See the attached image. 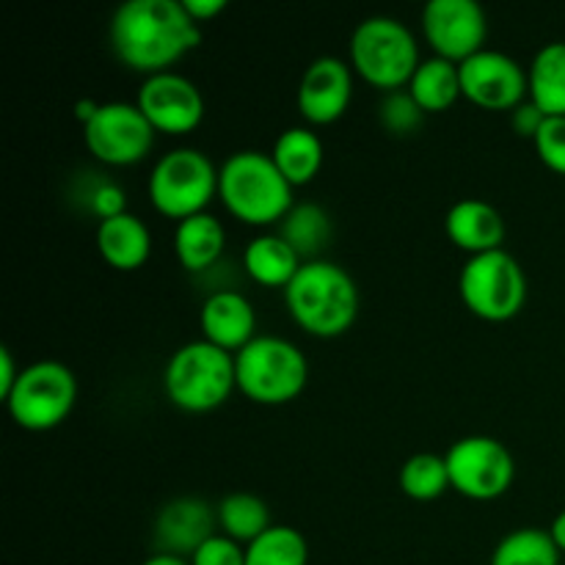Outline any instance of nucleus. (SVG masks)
Returning a JSON list of instances; mask_svg holds the SVG:
<instances>
[{
    "label": "nucleus",
    "instance_id": "nucleus-1",
    "mask_svg": "<svg viewBox=\"0 0 565 565\" xmlns=\"http://www.w3.org/2000/svg\"><path fill=\"white\" fill-rule=\"evenodd\" d=\"M110 50L132 72L152 77L202 44V25L182 0H127L110 17Z\"/></svg>",
    "mask_w": 565,
    "mask_h": 565
},
{
    "label": "nucleus",
    "instance_id": "nucleus-2",
    "mask_svg": "<svg viewBox=\"0 0 565 565\" xmlns=\"http://www.w3.org/2000/svg\"><path fill=\"white\" fill-rule=\"evenodd\" d=\"M285 303L298 329L318 340H334L351 331L359 318V287L353 276L329 259L303 263L285 287Z\"/></svg>",
    "mask_w": 565,
    "mask_h": 565
},
{
    "label": "nucleus",
    "instance_id": "nucleus-3",
    "mask_svg": "<svg viewBox=\"0 0 565 565\" xmlns=\"http://www.w3.org/2000/svg\"><path fill=\"white\" fill-rule=\"evenodd\" d=\"M218 199L248 226H279L292 210V185L259 149H241L218 169Z\"/></svg>",
    "mask_w": 565,
    "mask_h": 565
},
{
    "label": "nucleus",
    "instance_id": "nucleus-4",
    "mask_svg": "<svg viewBox=\"0 0 565 565\" xmlns=\"http://www.w3.org/2000/svg\"><path fill=\"white\" fill-rule=\"evenodd\" d=\"M163 390L171 406L188 414L215 412L237 390L235 356L207 340L188 342L171 353L163 373Z\"/></svg>",
    "mask_w": 565,
    "mask_h": 565
},
{
    "label": "nucleus",
    "instance_id": "nucleus-5",
    "mask_svg": "<svg viewBox=\"0 0 565 565\" xmlns=\"http://www.w3.org/2000/svg\"><path fill=\"white\" fill-rule=\"evenodd\" d=\"M351 70L373 88L392 94L408 86L417 72L419 44L406 22L375 14L359 22L351 33Z\"/></svg>",
    "mask_w": 565,
    "mask_h": 565
},
{
    "label": "nucleus",
    "instance_id": "nucleus-6",
    "mask_svg": "<svg viewBox=\"0 0 565 565\" xmlns=\"http://www.w3.org/2000/svg\"><path fill=\"white\" fill-rule=\"evenodd\" d=\"M235 373L243 397L259 406H285L307 386L309 362L290 340L265 334L235 353Z\"/></svg>",
    "mask_w": 565,
    "mask_h": 565
},
{
    "label": "nucleus",
    "instance_id": "nucleus-7",
    "mask_svg": "<svg viewBox=\"0 0 565 565\" xmlns=\"http://www.w3.org/2000/svg\"><path fill=\"white\" fill-rule=\"evenodd\" d=\"M147 193L160 215L180 224L207 213L213 199L218 196V169L202 149H171L154 163Z\"/></svg>",
    "mask_w": 565,
    "mask_h": 565
},
{
    "label": "nucleus",
    "instance_id": "nucleus-8",
    "mask_svg": "<svg viewBox=\"0 0 565 565\" xmlns=\"http://www.w3.org/2000/svg\"><path fill=\"white\" fill-rule=\"evenodd\" d=\"M463 303L472 315L489 323H505L516 318L527 301V276L513 254L505 248L469 257L458 279Z\"/></svg>",
    "mask_w": 565,
    "mask_h": 565
},
{
    "label": "nucleus",
    "instance_id": "nucleus-9",
    "mask_svg": "<svg viewBox=\"0 0 565 565\" xmlns=\"http://www.w3.org/2000/svg\"><path fill=\"white\" fill-rule=\"evenodd\" d=\"M77 401V381L61 362H33L20 373L14 392L6 401L11 419L20 428L42 434L53 430L72 414Z\"/></svg>",
    "mask_w": 565,
    "mask_h": 565
},
{
    "label": "nucleus",
    "instance_id": "nucleus-10",
    "mask_svg": "<svg viewBox=\"0 0 565 565\" xmlns=\"http://www.w3.org/2000/svg\"><path fill=\"white\" fill-rule=\"evenodd\" d=\"M450 489L467 500L491 502L505 494L516 478L511 450L491 436H463L447 450Z\"/></svg>",
    "mask_w": 565,
    "mask_h": 565
},
{
    "label": "nucleus",
    "instance_id": "nucleus-11",
    "mask_svg": "<svg viewBox=\"0 0 565 565\" xmlns=\"http://www.w3.org/2000/svg\"><path fill=\"white\" fill-rule=\"evenodd\" d=\"M154 127L132 103H103L94 119L83 125V141L94 160L105 166H136L154 147Z\"/></svg>",
    "mask_w": 565,
    "mask_h": 565
},
{
    "label": "nucleus",
    "instance_id": "nucleus-12",
    "mask_svg": "<svg viewBox=\"0 0 565 565\" xmlns=\"http://www.w3.org/2000/svg\"><path fill=\"white\" fill-rule=\"evenodd\" d=\"M423 33L436 58L461 66L486 50L489 17L475 0H430L423 9Z\"/></svg>",
    "mask_w": 565,
    "mask_h": 565
},
{
    "label": "nucleus",
    "instance_id": "nucleus-13",
    "mask_svg": "<svg viewBox=\"0 0 565 565\" xmlns=\"http://www.w3.org/2000/svg\"><path fill=\"white\" fill-rule=\"evenodd\" d=\"M461 94L483 110H516L527 103L530 77L516 58L486 47L461 64Z\"/></svg>",
    "mask_w": 565,
    "mask_h": 565
},
{
    "label": "nucleus",
    "instance_id": "nucleus-14",
    "mask_svg": "<svg viewBox=\"0 0 565 565\" xmlns=\"http://www.w3.org/2000/svg\"><path fill=\"white\" fill-rule=\"evenodd\" d=\"M138 108L163 136H188L204 119V97L193 81L177 72H160L138 88Z\"/></svg>",
    "mask_w": 565,
    "mask_h": 565
},
{
    "label": "nucleus",
    "instance_id": "nucleus-15",
    "mask_svg": "<svg viewBox=\"0 0 565 565\" xmlns=\"http://www.w3.org/2000/svg\"><path fill=\"white\" fill-rule=\"evenodd\" d=\"M353 99V70L342 58L323 55L303 70L298 83V114L315 127L334 125L345 116Z\"/></svg>",
    "mask_w": 565,
    "mask_h": 565
},
{
    "label": "nucleus",
    "instance_id": "nucleus-16",
    "mask_svg": "<svg viewBox=\"0 0 565 565\" xmlns=\"http://www.w3.org/2000/svg\"><path fill=\"white\" fill-rule=\"evenodd\" d=\"M218 527V513L202 497H177L160 508L154 519V550L191 561L199 546L207 544Z\"/></svg>",
    "mask_w": 565,
    "mask_h": 565
},
{
    "label": "nucleus",
    "instance_id": "nucleus-17",
    "mask_svg": "<svg viewBox=\"0 0 565 565\" xmlns=\"http://www.w3.org/2000/svg\"><path fill=\"white\" fill-rule=\"evenodd\" d=\"M204 340L224 351L237 353L254 340L257 331V315L252 301L237 290H213L199 312Z\"/></svg>",
    "mask_w": 565,
    "mask_h": 565
},
{
    "label": "nucleus",
    "instance_id": "nucleus-18",
    "mask_svg": "<svg viewBox=\"0 0 565 565\" xmlns=\"http://www.w3.org/2000/svg\"><path fill=\"white\" fill-rule=\"evenodd\" d=\"M445 230L452 246L472 254V257L500 252L508 235L505 218L500 215V210L491 207L489 202H480V199H461V202L452 204L450 213H447Z\"/></svg>",
    "mask_w": 565,
    "mask_h": 565
},
{
    "label": "nucleus",
    "instance_id": "nucleus-19",
    "mask_svg": "<svg viewBox=\"0 0 565 565\" xmlns=\"http://www.w3.org/2000/svg\"><path fill=\"white\" fill-rule=\"evenodd\" d=\"M97 248L105 265L114 270H138L152 254V235L138 215L125 213L97 226Z\"/></svg>",
    "mask_w": 565,
    "mask_h": 565
},
{
    "label": "nucleus",
    "instance_id": "nucleus-20",
    "mask_svg": "<svg viewBox=\"0 0 565 565\" xmlns=\"http://www.w3.org/2000/svg\"><path fill=\"white\" fill-rule=\"evenodd\" d=\"M226 248V230L215 215L202 213L185 218L174 230V254L180 265L191 274H204L215 268L218 259L224 257Z\"/></svg>",
    "mask_w": 565,
    "mask_h": 565
},
{
    "label": "nucleus",
    "instance_id": "nucleus-21",
    "mask_svg": "<svg viewBox=\"0 0 565 565\" xmlns=\"http://www.w3.org/2000/svg\"><path fill=\"white\" fill-rule=\"evenodd\" d=\"M301 265L303 259L276 232L254 237L246 252H243V268H246L248 279L263 287H281L285 290L296 279Z\"/></svg>",
    "mask_w": 565,
    "mask_h": 565
},
{
    "label": "nucleus",
    "instance_id": "nucleus-22",
    "mask_svg": "<svg viewBox=\"0 0 565 565\" xmlns=\"http://www.w3.org/2000/svg\"><path fill=\"white\" fill-rule=\"evenodd\" d=\"M270 158L292 188L309 185L323 169V141L309 127H290L276 138Z\"/></svg>",
    "mask_w": 565,
    "mask_h": 565
},
{
    "label": "nucleus",
    "instance_id": "nucleus-23",
    "mask_svg": "<svg viewBox=\"0 0 565 565\" xmlns=\"http://www.w3.org/2000/svg\"><path fill=\"white\" fill-rule=\"evenodd\" d=\"M276 235L285 237L303 263H315V259H323L320 254L329 248L331 237H334V224L320 204L303 202L292 204L290 213L281 218Z\"/></svg>",
    "mask_w": 565,
    "mask_h": 565
},
{
    "label": "nucleus",
    "instance_id": "nucleus-24",
    "mask_svg": "<svg viewBox=\"0 0 565 565\" xmlns=\"http://www.w3.org/2000/svg\"><path fill=\"white\" fill-rule=\"evenodd\" d=\"M408 94L425 114H445L456 105L461 94V66L445 58H428L417 66Z\"/></svg>",
    "mask_w": 565,
    "mask_h": 565
},
{
    "label": "nucleus",
    "instance_id": "nucleus-25",
    "mask_svg": "<svg viewBox=\"0 0 565 565\" xmlns=\"http://www.w3.org/2000/svg\"><path fill=\"white\" fill-rule=\"evenodd\" d=\"M530 103L546 116H565V42H550L530 64Z\"/></svg>",
    "mask_w": 565,
    "mask_h": 565
},
{
    "label": "nucleus",
    "instance_id": "nucleus-26",
    "mask_svg": "<svg viewBox=\"0 0 565 565\" xmlns=\"http://www.w3.org/2000/svg\"><path fill=\"white\" fill-rule=\"evenodd\" d=\"M215 513H218L221 535H226V539L237 541L243 546L254 544L259 535L274 527L265 500H259L257 494H246V491L226 494L215 505Z\"/></svg>",
    "mask_w": 565,
    "mask_h": 565
},
{
    "label": "nucleus",
    "instance_id": "nucleus-27",
    "mask_svg": "<svg viewBox=\"0 0 565 565\" xmlns=\"http://www.w3.org/2000/svg\"><path fill=\"white\" fill-rule=\"evenodd\" d=\"M561 557L550 530L522 527L497 544L491 565H561Z\"/></svg>",
    "mask_w": 565,
    "mask_h": 565
},
{
    "label": "nucleus",
    "instance_id": "nucleus-28",
    "mask_svg": "<svg viewBox=\"0 0 565 565\" xmlns=\"http://www.w3.org/2000/svg\"><path fill=\"white\" fill-rule=\"evenodd\" d=\"M309 544L296 527L274 524L246 546V565H307Z\"/></svg>",
    "mask_w": 565,
    "mask_h": 565
},
{
    "label": "nucleus",
    "instance_id": "nucleus-29",
    "mask_svg": "<svg viewBox=\"0 0 565 565\" xmlns=\"http://www.w3.org/2000/svg\"><path fill=\"white\" fill-rule=\"evenodd\" d=\"M401 489L403 494L417 502L439 500L450 489V472H447L445 456L417 452V456L408 458L401 469Z\"/></svg>",
    "mask_w": 565,
    "mask_h": 565
},
{
    "label": "nucleus",
    "instance_id": "nucleus-30",
    "mask_svg": "<svg viewBox=\"0 0 565 565\" xmlns=\"http://www.w3.org/2000/svg\"><path fill=\"white\" fill-rule=\"evenodd\" d=\"M72 196H75V202L83 204V210L92 213L99 224L127 213V196L125 191H121L119 182H114L105 174H97V171L83 174L81 180H77Z\"/></svg>",
    "mask_w": 565,
    "mask_h": 565
},
{
    "label": "nucleus",
    "instance_id": "nucleus-31",
    "mask_svg": "<svg viewBox=\"0 0 565 565\" xmlns=\"http://www.w3.org/2000/svg\"><path fill=\"white\" fill-rule=\"evenodd\" d=\"M379 121L386 132L406 138L419 132V127H423L425 121V110L414 103L408 88H401V92L386 94L384 103H381L379 108Z\"/></svg>",
    "mask_w": 565,
    "mask_h": 565
},
{
    "label": "nucleus",
    "instance_id": "nucleus-32",
    "mask_svg": "<svg viewBox=\"0 0 565 565\" xmlns=\"http://www.w3.org/2000/svg\"><path fill=\"white\" fill-rule=\"evenodd\" d=\"M533 143L546 169L565 174V116H550Z\"/></svg>",
    "mask_w": 565,
    "mask_h": 565
},
{
    "label": "nucleus",
    "instance_id": "nucleus-33",
    "mask_svg": "<svg viewBox=\"0 0 565 565\" xmlns=\"http://www.w3.org/2000/svg\"><path fill=\"white\" fill-rule=\"evenodd\" d=\"M191 565H246V546L218 533L207 544L199 546Z\"/></svg>",
    "mask_w": 565,
    "mask_h": 565
},
{
    "label": "nucleus",
    "instance_id": "nucleus-34",
    "mask_svg": "<svg viewBox=\"0 0 565 565\" xmlns=\"http://www.w3.org/2000/svg\"><path fill=\"white\" fill-rule=\"evenodd\" d=\"M546 119H550V116H546L539 105L530 103V99L527 103L519 105V108L511 114V125H513V130H516V136L533 138V141H535V136L541 132V127H544Z\"/></svg>",
    "mask_w": 565,
    "mask_h": 565
},
{
    "label": "nucleus",
    "instance_id": "nucleus-35",
    "mask_svg": "<svg viewBox=\"0 0 565 565\" xmlns=\"http://www.w3.org/2000/svg\"><path fill=\"white\" fill-rule=\"evenodd\" d=\"M20 373L22 370L17 367L9 348H0V397H3V403L9 401V395L14 392L17 381H20Z\"/></svg>",
    "mask_w": 565,
    "mask_h": 565
},
{
    "label": "nucleus",
    "instance_id": "nucleus-36",
    "mask_svg": "<svg viewBox=\"0 0 565 565\" xmlns=\"http://www.w3.org/2000/svg\"><path fill=\"white\" fill-rule=\"evenodd\" d=\"M182 6H185V11L191 14V20L196 22V25L210 22L213 17H218L221 11L226 9L224 0H182Z\"/></svg>",
    "mask_w": 565,
    "mask_h": 565
},
{
    "label": "nucleus",
    "instance_id": "nucleus-37",
    "mask_svg": "<svg viewBox=\"0 0 565 565\" xmlns=\"http://www.w3.org/2000/svg\"><path fill=\"white\" fill-rule=\"evenodd\" d=\"M550 533H552V539H555V544H557V550H561V555H565V511L555 519V522H552Z\"/></svg>",
    "mask_w": 565,
    "mask_h": 565
},
{
    "label": "nucleus",
    "instance_id": "nucleus-38",
    "mask_svg": "<svg viewBox=\"0 0 565 565\" xmlns=\"http://www.w3.org/2000/svg\"><path fill=\"white\" fill-rule=\"evenodd\" d=\"M143 565H191V561H185V557H174V555H160V552H154L152 557H147Z\"/></svg>",
    "mask_w": 565,
    "mask_h": 565
}]
</instances>
